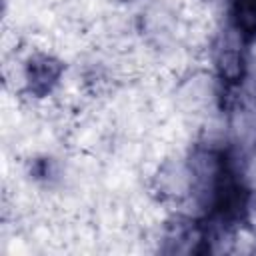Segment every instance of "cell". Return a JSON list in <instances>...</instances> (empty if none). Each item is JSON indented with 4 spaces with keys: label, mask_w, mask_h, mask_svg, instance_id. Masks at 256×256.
<instances>
[{
    "label": "cell",
    "mask_w": 256,
    "mask_h": 256,
    "mask_svg": "<svg viewBox=\"0 0 256 256\" xmlns=\"http://www.w3.org/2000/svg\"><path fill=\"white\" fill-rule=\"evenodd\" d=\"M64 64L50 54H32L24 64V82L32 96H46L60 80Z\"/></svg>",
    "instance_id": "6da1fadb"
},
{
    "label": "cell",
    "mask_w": 256,
    "mask_h": 256,
    "mask_svg": "<svg viewBox=\"0 0 256 256\" xmlns=\"http://www.w3.org/2000/svg\"><path fill=\"white\" fill-rule=\"evenodd\" d=\"M230 18L246 42L256 38V0H230Z\"/></svg>",
    "instance_id": "7a4b0ae2"
},
{
    "label": "cell",
    "mask_w": 256,
    "mask_h": 256,
    "mask_svg": "<svg viewBox=\"0 0 256 256\" xmlns=\"http://www.w3.org/2000/svg\"><path fill=\"white\" fill-rule=\"evenodd\" d=\"M114 2H122V4H130V2H134V0H114Z\"/></svg>",
    "instance_id": "3957f363"
}]
</instances>
